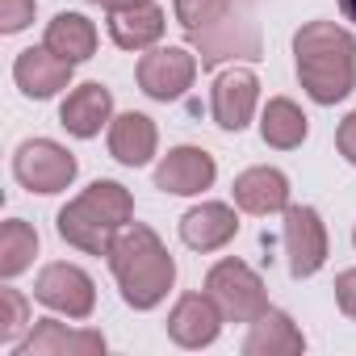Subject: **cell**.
Here are the masks:
<instances>
[{
    "mask_svg": "<svg viewBox=\"0 0 356 356\" xmlns=\"http://www.w3.org/2000/svg\"><path fill=\"white\" fill-rule=\"evenodd\" d=\"M298 80L318 105H335L356 84V38L335 22H306L293 34Z\"/></svg>",
    "mask_w": 356,
    "mask_h": 356,
    "instance_id": "6da1fadb",
    "label": "cell"
},
{
    "mask_svg": "<svg viewBox=\"0 0 356 356\" xmlns=\"http://www.w3.org/2000/svg\"><path fill=\"white\" fill-rule=\"evenodd\" d=\"M109 268L130 310H155L176 281V260L168 256L159 235L143 222L118 231V239L109 243Z\"/></svg>",
    "mask_w": 356,
    "mask_h": 356,
    "instance_id": "7a4b0ae2",
    "label": "cell"
},
{
    "mask_svg": "<svg viewBox=\"0 0 356 356\" xmlns=\"http://www.w3.org/2000/svg\"><path fill=\"white\" fill-rule=\"evenodd\" d=\"M134 218V197L118 181H92L76 202L59 210V239L88 252V256H109V243L118 239L122 227Z\"/></svg>",
    "mask_w": 356,
    "mask_h": 356,
    "instance_id": "3957f363",
    "label": "cell"
},
{
    "mask_svg": "<svg viewBox=\"0 0 356 356\" xmlns=\"http://www.w3.org/2000/svg\"><path fill=\"white\" fill-rule=\"evenodd\" d=\"M206 293L218 302L227 323H256L268 310V293L256 268H248L243 260H218L206 277Z\"/></svg>",
    "mask_w": 356,
    "mask_h": 356,
    "instance_id": "277c9868",
    "label": "cell"
},
{
    "mask_svg": "<svg viewBox=\"0 0 356 356\" xmlns=\"http://www.w3.org/2000/svg\"><path fill=\"white\" fill-rule=\"evenodd\" d=\"M76 155L55 138H30L13 155V176L30 193H63L76 181Z\"/></svg>",
    "mask_w": 356,
    "mask_h": 356,
    "instance_id": "5b68a950",
    "label": "cell"
},
{
    "mask_svg": "<svg viewBox=\"0 0 356 356\" xmlns=\"http://www.w3.org/2000/svg\"><path fill=\"white\" fill-rule=\"evenodd\" d=\"M189 38H193V51H197L202 67H218V63H231V59H260V30H256V22H248L239 13L218 17V22L193 30Z\"/></svg>",
    "mask_w": 356,
    "mask_h": 356,
    "instance_id": "8992f818",
    "label": "cell"
},
{
    "mask_svg": "<svg viewBox=\"0 0 356 356\" xmlns=\"http://www.w3.org/2000/svg\"><path fill=\"white\" fill-rule=\"evenodd\" d=\"M34 298L42 306H51L55 314H67V318H88L92 306H97V285L92 277L80 268V264H67V260H55L38 273L34 281Z\"/></svg>",
    "mask_w": 356,
    "mask_h": 356,
    "instance_id": "52a82bcc",
    "label": "cell"
},
{
    "mask_svg": "<svg viewBox=\"0 0 356 356\" xmlns=\"http://www.w3.org/2000/svg\"><path fill=\"white\" fill-rule=\"evenodd\" d=\"M197 76V55L185 47H151L138 59V88L151 101H176L193 88Z\"/></svg>",
    "mask_w": 356,
    "mask_h": 356,
    "instance_id": "ba28073f",
    "label": "cell"
},
{
    "mask_svg": "<svg viewBox=\"0 0 356 356\" xmlns=\"http://www.w3.org/2000/svg\"><path fill=\"white\" fill-rule=\"evenodd\" d=\"M285 256H289V273L314 277L327 264V227L318 218L314 206H289L285 210Z\"/></svg>",
    "mask_w": 356,
    "mask_h": 356,
    "instance_id": "9c48e42d",
    "label": "cell"
},
{
    "mask_svg": "<svg viewBox=\"0 0 356 356\" xmlns=\"http://www.w3.org/2000/svg\"><path fill=\"white\" fill-rule=\"evenodd\" d=\"M218 176V163L210 151L202 147H172L159 168H155V189L163 193H176V197H193V193H206Z\"/></svg>",
    "mask_w": 356,
    "mask_h": 356,
    "instance_id": "30bf717a",
    "label": "cell"
},
{
    "mask_svg": "<svg viewBox=\"0 0 356 356\" xmlns=\"http://www.w3.org/2000/svg\"><path fill=\"white\" fill-rule=\"evenodd\" d=\"M256 101H260V80L248 67L222 72L210 88V113L222 130H243L256 113Z\"/></svg>",
    "mask_w": 356,
    "mask_h": 356,
    "instance_id": "8fae6325",
    "label": "cell"
},
{
    "mask_svg": "<svg viewBox=\"0 0 356 356\" xmlns=\"http://www.w3.org/2000/svg\"><path fill=\"white\" fill-rule=\"evenodd\" d=\"M222 310L210 293H185L168 314V335L181 348H210L222 331Z\"/></svg>",
    "mask_w": 356,
    "mask_h": 356,
    "instance_id": "7c38bea8",
    "label": "cell"
},
{
    "mask_svg": "<svg viewBox=\"0 0 356 356\" xmlns=\"http://www.w3.org/2000/svg\"><path fill=\"white\" fill-rule=\"evenodd\" d=\"M17 356H101L105 352V335L101 331H72L59 318H38V327L13 343Z\"/></svg>",
    "mask_w": 356,
    "mask_h": 356,
    "instance_id": "4fadbf2b",
    "label": "cell"
},
{
    "mask_svg": "<svg viewBox=\"0 0 356 356\" xmlns=\"http://www.w3.org/2000/svg\"><path fill=\"white\" fill-rule=\"evenodd\" d=\"M72 67H76V63H67V59L55 55L51 47H30V51L17 55L13 80H17V88H22L26 97L47 101V97H55L59 88L72 84Z\"/></svg>",
    "mask_w": 356,
    "mask_h": 356,
    "instance_id": "5bb4252c",
    "label": "cell"
},
{
    "mask_svg": "<svg viewBox=\"0 0 356 356\" xmlns=\"http://www.w3.org/2000/svg\"><path fill=\"white\" fill-rule=\"evenodd\" d=\"M231 193L243 214H285L289 210V176L281 168H248L235 176Z\"/></svg>",
    "mask_w": 356,
    "mask_h": 356,
    "instance_id": "9a60e30c",
    "label": "cell"
},
{
    "mask_svg": "<svg viewBox=\"0 0 356 356\" xmlns=\"http://www.w3.org/2000/svg\"><path fill=\"white\" fill-rule=\"evenodd\" d=\"M59 122H63V130L76 134V138H97L101 126L113 122V92H109L105 84H97V80L72 88L67 101L59 105Z\"/></svg>",
    "mask_w": 356,
    "mask_h": 356,
    "instance_id": "2e32d148",
    "label": "cell"
},
{
    "mask_svg": "<svg viewBox=\"0 0 356 356\" xmlns=\"http://www.w3.org/2000/svg\"><path fill=\"white\" fill-rule=\"evenodd\" d=\"M239 231V218L227 202H202L181 218V239L193 252H218L222 243H231Z\"/></svg>",
    "mask_w": 356,
    "mask_h": 356,
    "instance_id": "e0dca14e",
    "label": "cell"
},
{
    "mask_svg": "<svg viewBox=\"0 0 356 356\" xmlns=\"http://www.w3.org/2000/svg\"><path fill=\"white\" fill-rule=\"evenodd\" d=\"M243 352L248 356H298V352H306V335L298 331V323L285 310H273L268 306L252 323V331L243 339Z\"/></svg>",
    "mask_w": 356,
    "mask_h": 356,
    "instance_id": "ac0fdd59",
    "label": "cell"
},
{
    "mask_svg": "<svg viewBox=\"0 0 356 356\" xmlns=\"http://www.w3.org/2000/svg\"><path fill=\"white\" fill-rule=\"evenodd\" d=\"M155 143H159V134H155V122L147 113L130 109V113H118L109 122V155L126 168H143L155 155Z\"/></svg>",
    "mask_w": 356,
    "mask_h": 356,
    "instance_id": "d6986e66",
    "label": "cell"
},
{
    "mask_svg": "<svg viewBox=\"0 0 356 356\" xmlns=\"http://www.w3.org/2000/svg\"><path fill=\"white\" fill-rule=\"evenodd\" d=\"M163 26H168V17H163V9L155 5V0L151 5H134V9L109 13V38L122 51H151L163 38Z\"/></svg>",
    "mask_w": 356,
    "mask_h": 356,
    "instance_id": "ffe728a7",
    "label": "cell"
},
{
    "mask_svg": "<svg viewBox=\"0 0 356 356\" xmlns=\"http://www.w3.org/2000/svg\"><path fill=\"white\" fill-rule=\"evenodd\" d=\"M42 47H51V51L63 55L67 63H84V59H92V51H97V26H92L84 13H59V17L47 26Z\"/></svg>",
    "mask_w": 356,
    "mask_h": 356,
    "instance_id": "44dd1931",
    "label": "cell"
},
{
    "mask_svg": "<svg viewBox=\"0 0 356 356\" xmlns=\"http://www.w3.org/2000/svg\"><path fill=\"white\" fill-rule=\"evenodd\" d=\"M306 130H310V122H306V113L289 97H273L264 105V113H260V138L268 147H277V151L302 147L306 143Z\"/></svg>",
    "mask_w": 356,
    "mask_h": 356,
    "instance_id": "7402d4cb",
    "label": "cell"
},
{
    "mask_svg": "<svg viewBox=\"0 0 356 356\" xmlns=\"http://www.w3.org/2000/svg\"><path fill=\"white\" fill-rule=\"evenodd\" d=\"M34 256H38V231L22 218H9L0 227V277L13 281L34 264Z\"/></svg>",
    "mask_w": 356,
    "mask_h": 356,
    "instance_id": "603a6c76",
    "label": "cell"
},
{
    "mask_svg": "<svg viewBox=\"0 0 356 356\" xmlns=\"http://www.w3.org/2000/svg\"><path fill=\"white\" fill-rule=\"evenodd\" d=\"M30 327V302L17 289H0V343H17L22 331Z\"/></svg>",
    "mask_w": 356,
    "mask_h": 356,
    "instance_id": "cb8c5ba5",
    "label": "cell"
},
{
    "mask_svg": "<svg viewBox=\"0 0 356 356\" xmlns=\"http://www.w3.org/2000/svg\"><path fill=\"white\" fill-rule=\"evenodd\" d=\"M227 13H231V0H176V22H181L189 34L218 22V17H227Z\"/></svg>",
    "mask_w": 356,
    "mask_h": 356,
    "instance_id": "d4e9b609",
    "label": "cell"
},
{
    "mask_svg": "<svg viewBox=\"0 0 356 356\" xmlns=\"http://www.w3.org/2000/svg\"><path fill=\"white\" fill-rule=\"evenodd\" d=\"M34 0H0V34H22L34 22Z\"/></svg>",
    "mask_w": 356,
    "mask_h": 356,
    "instance_id": "484cf974",
    "label": "cell"
},
{
    "mask_svg": "<svg viewBox=\"0 0 356 356\" xmlns=\"http://www.w3.org/2000/svg\"><path fill=\"white\" fill-rule=\"evenodd\" d=\"M335 302L348 318H356V268H343L335 277Z\"/></svg>",
    "mask_w": 356,
    "mask_h": 356,
    "instance_id": "4316f807",
    "label": "cell"
},
{
    "mask_svg": "<svg viewBox=\"0 0 356 356\" xmlns=\"http://www.w3.org/2000/svg\"><path fill=\"white\" fill-rule=\"evenodd\" d=\"M335 147H339V155L356 168V109L339 122V130H335Z\"/></svg>",
    "mask_w": 356,
    "mask_h": 356,
    "instance_id": "83f0119b",
    "label": "cell"
},
{
    "mask_svg": "<svg viewBox=\"0 0 356 356\" xmlns=\"http://www.w3.org/2000/svg\"><path fill=\"white\" fill-rule=\"evenodd\" d=\"M105 13H122V9H134V5H151V0H92Z\"/></svg>",
    "mask_w": 356,
    "mask_h": 356,
    "instance_id": "f1b7e54d",
    "label": "cell"
},
{
    "mask_svg": "<svg viewBox=\"0 0 356 356\" xmlns=\"http://www.w3.org/2000/svg\"><path fill=\"white\" fill-rule=\"evenodd\" d=\"M339 13H343L348 22H356V0H339Z\"/></svg>",
    "mask_w": 356,
    "mask_h": 356,
    "instance_id": "f546056e",
    "label": "cell"
},
{
    "mask_svg": "<svg viewBox=\"0 0 356 356\" xmlns=\"http://www.w3.org/2000/svg\"><path fill=\"white\" fill-rule=\"evenodd\" d=\"M352 243H356V231H352Z\"/></svg>",
    "mask_w": 356,
    "mask_h": 356,
    "instance_id": "4dcf8cb0",
    "label": "cell"
}]
</instances>
